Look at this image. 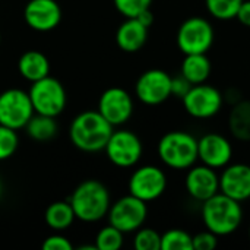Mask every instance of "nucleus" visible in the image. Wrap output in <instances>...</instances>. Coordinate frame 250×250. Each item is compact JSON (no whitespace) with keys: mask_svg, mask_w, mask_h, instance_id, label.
<instances>
[{"mask_svg":"<svg viewBox=\"0 0 250 250\" xmlns=\"http://www.w3.org/2000/svg\"><path fill=\"white\" fill-rule=\"evenodd\" d=\"M239 22L245 26L250 28V0H243L239 12H237V16Z\"/></svg>","mask_w":250,"mask_h":250,"instance_id":"473e14b6","label":"nucleus"},{"mask_svg":"<svg viewBox=\"0 0 250 250\" xmlns=\"http://www.w3.org/2000/svg\"><path fill=\"white\" fill-rule=\"evenodd\" d=\"M25 23L37 32H48L59 26L62 9L56 0H29L23 9Z\"/></svg>","mask_w":250,"mask_h":250,"instance_id":"4468645a","label":"nucleus"},{"mask_svg":"<svg viewBox=\"0 0 250 250\" xmlns=\"http://www.w3.org/2000/svg\"><path fill=\"white\" fill-rule=\"evenodd\" d=\"M133 248L136 250H161V234L148 227H141L135 231Z\"/></svg>","mask_w":250,"mask_h":250,"instance_id":"bb28decb","label":"nucleus"},{"mask_svg":"<svg viewBox=\"0 0 250 250\" xmlns=\"http://www.w3.org/2000/svg\"><path fill=\"white\" fill-rule=\"evenodd\" d=\"M192 85L204 83L211 73V62L207 57V53L198 54H185L180 72Z\"/></svg>","mask_w":250,"mask_h":250,"instance_id":"aec40b11","label":"nucleus"},{"mask_svg":"<svg viewBox=\"0 0 250 250\" xmlns=\"http://www.w3.org/2000/svg\"><path fill=\"white\" fill-rule=\"evenodd\" d=\"M41 248L42 250H73V245L67 237L60 234V231H56L42 242Z\"/></svg>","mask_w":250,"mask_h":250,"instance_id":"7c9ffc66","label":"nucleus"},{"mask_svg":"<svg viewBox=\"0 0 250 250\" xmlns=\"http://www.w3.org/2000/svg\"><path fill=\"white\" fill-rule=\"evenodd\" d=\"M212 42L214 28L201 16L186 19L177 31V45L183 54L207 53L212 47Z\"/></svg>","mask_w":250,"mask_h":250,"instance_id":"1a4fd4ad","label":"nucleus"},{"mask_svg":"<svg viewBox=\"0 0 250 250\" xmlns=\"http://www.w3.org/2000/svg\"><path fill=\"white\" fill-rule=\"evenodd\" d=\"M104 151L111 164L120 168H129L139 163L144 146L136 133L127 129H119L113 130Z\"/></svg>","mask_w":250,"mask_h":250,"instance_id":"6e6552de","label":"nucleus"},{"mask_svg":"<svg viewBox=\"0 0 250 250\" xmlns=\"http://www.w3.org/2000/svg\"><path fill=\"white\" fill-rule=\"evenodd\" d=\"M18 130L0 125V161H6L18 149L19 145V136L16 133Z\"/></svg>","mask_w":250,"mask_h":250,"instance_id":"cd10ccee","label":"nucleus"},{"mask_svg":"<svg viewBox=\"0 0 250 250\" xmlns=\"http://www.w3.org/2000/svg\"><path fill=\"white\" fill-rule=\"evenodd\" d=\"M148 217V207L146 202L141 201L133 195H126L111 204L107 218L108 224L119 229L120 231L133 233L144 227Z\"/></svg>","mask_w":250,"mask_h":250,"instance_id":"423d86ee","label":"nucleus"},{"mask_svg":"<svg viewBox=\"0 0 250 250\" xmlns=\"http://www.w3.org/2000/svg\"><path fill=\"white\" fill-rule=\"evenodd\" d=\"M0 42H1V34H0Z\"/></svg>","mask_w":250,"mask_h":250,"instance_id":"c9c22d12","label":"nucleus"},{"mask_svg":"<svg viewBox=\"0 0 250 250\" xmlns=\"http://www.w3.org/2000/svg\"><path fill=\"white\" fill-rule=\"evenodd\" d=\"M125 233L108 224L103 227L95 236V246L98 250H119L123 246Z\"/></svg>","mask_w":250,"mask_h":250,"instance_id":"a878e982","label":"nucleus"},{"mask_svg":"<svg viewBox=\"0 0 250 250\" xmlns=\"http://www.w3.org/2000/svg\"><path fill=\"white\" fill-rule=\"evenodd\" d=\"M243 0H205L208 12L220 21H230L237 16Z\"/></svg>","mask_w":250,"mask_h":250,"instance_id":"b1692460","label":"nucleus"},{"mask_svg":"<svg viewBox=\"0 0 250 250\" xmlns=\"http://www.w3.org/2000/svg\"><path fill=\"white\" fill-rule=\"evenodd\" d=\"M135 94L146 105H160L171 97V76L161 69H149L138 78Z\"/></svg>","mask_w":250,"mask_h":250,"instance_id":"f8f14e48","label":"nucleus"},{"mask_svg":"<svg viewBox=\"0 0 250 250\" xmlns=\"http://www.w3.org/2000/svg\"><path fill=\"white\" fill-rule=\"evenodd\" d=\"M127 188L130 195L148 204L158 199L166 192L167 177L157 166H142L132 173Z\"/></svg>","mask_w":250,"mask_h":250,"instance_id":"9b49d317","label":"nucleus"},{"mask_svg":"<svg viewBox=\"0 0 250 250\" xmlns=\"http://www.w3.org/2000/svg\"><path fill=\"white\" fill-rule=\"evenodd\" d=\"M161 250H193V237L185 230H168L161 234Z\"/></svg>","mask_w":250,"mask_h":250,"instance_id":"393cba45","label":"nucleus"},{"mask_svg":"<svg viewBox=\"0 0 250 250\" xmlns=\"http://www.w3.org/2000/svg\"><path fill=\"white\" fill-rule=\"evenodd\" d=\"M44 220L53 231H64L73 224L76 215L69 201H57L47 207Z\"/></svg>","mask_w":250,"mask_h":250,"instance_id":"412c9836","label":"nucleus"},{"mask_svg":"<svg viewBox=\"0 0 250 250\" xmlns=\"http://www.w3.org/2000/svg\"><path fill=\"white\" fill-rule=\"evenodd\" d=\"M1 193H3V185H1V180H0V198H1Z\"/></svg>","mask_w":250,"mask_h":250,"instance_id":"f704fd0d","label":"nucleus"},{"mask_svg":"<svg viewBox=\"0 0 250 250\" xmlns=\"http://www.w3.org/2000/svg\"><path fill=\"white\" fill-rule=\"evenodd\" d=\"M182 101L189 116L195 119H211L221 110L224 98L215 86L204 82L193 85Z\"/></svg>","mask_w":250,"mask_h":250,"instance_id":"9d476101","label":"nucleus"},{"mask_svg":"<svg viewBox=\"0 0 250 250\" xmlns=\"http://www.w3.org/2000/svg\"><path fill=\"white\" fill-rule=\"evenodd\" d=\"M114 126H111L98 110H88L78 114L69 127V138L75 148L83 152L104 151Z\"/></svg>","mask_w":250,"mask_h":250,"instance_id":"f257e3e1","label":"nucleus"},{"mask_svg":"<svg viewBox=\"0 0 250 250\" xmlns=\"http://www.w3.org/2000/svg\"><path fill=\"white\" fill-rule=\"evenodd\" d=\"M35 114L29 94L19 88H9L0 92V125L15 130L25 129Z\"/></svg>","mask_w":250,"mask_h":250,"instance_id":"0eeeda50","label":"nucleus"},{"mask_svg":"<svg viewBox=\"0 0 250 250\" xmlns=\"http://www.w3.org/2000/svg\"><path fill=\"white\" fill-rule=\"evenodd\" d=\"M18 72L28 82H37L50 75L48 57L42 51L28 50L18 60Z\"/></svg>","mask_w":250,"mask_h":250,"instance_id":"6ab92c4d","label":"nucleus"},{"mask_svg":"<svg viewBox=\"0 0 250 250\" xmlns=\"http://www.w3.org/2000/svg\"><path fill=\"white\" fill-rule=\"evenodd\" d=\"M98 111L111 126L117 127L132 117L133 100L126 89L111 86L101 94L98 100Z\"/></svg>","mask_w":250,"mask_h":250,"instance_id":"ddd939ff","label":"nucleus"},{"mask_svg":"<svg viewBox=\"0 0 250 250\" xmlns=\"http://www.w3.org/2000/svg\"><path fill=\"white\" fill-rule=\"evenodd\" d=\"M160 160L173 170H188L195 166L198 158V139L183 130L166 133L158 142Z\"/></svg>","mask_w":250,"mask_h":250,"instance_id":"20e7f679","label":"nucleus"},{"mask_svg":"<svg viewBox=\"0 0 250 250\" xmlns=\"http://www.w3.org/2000/svg\"><path fill=\"white\" fill-rule=\"evenodd\" d=\"M185 188L190 198L198 202H205L220 192V176L215 168L205 164L193 166L186 174Z\"/></svg>","mask_w":250,"mask_h":250,"instance_id":"dca6fc26","label":"nucleus"},{"mask_svg":"<svg viewBox=\"0 0 250 250\" xmlns=\"http://www.w3.org/2000/svg\"><path fill=\"white\" fill-rule=\"evenodd\" d=\"M113 3L125 18H136L141 12L151 7L152 0H113Z\"/></svg>","mask_w":250,"mask_h":250,"instance_id":"c85d7f7f","label":"nucleus"},{"mask_svg":"<svg viewBox=\"0 0 250 250\" xmlns=\"http://www.w3.org/2000/svg\"><path fill=\"white\" fill-rule=\"evenodd\" d=\"M69 202L75 211L76 220L82 223H97L107 217L111 207L110 192L100 180H85L76 186Z\"/></svg>","mask_w":250,"mask_h":250,"instance_id":"f03ea898","label":"nucleus"},{"mask_svg":"<svg viewBox=\"0 0 250 250\" xmlns=\"http://www.w3.org/2000/svg\"><path fill=\"white\" fill-rule=\"evenodd\" d=\"M249 239H250V227H249Z\"/></svg>","mask_w":250,"mask_h":250,"instance_id":"e433bc0d","label":"nucleus"},{"mask_svg":"<svg viewBox=\"0 0 250 250\" xmlns=\"http://www.w3.org/2000/svg\"><path fill=\"white\" fill-rule=\"evenodd\" d=\"M148 40V28L136 18H126V21L117 28L116 42L120 50L126 53L139 51Z\"/></svg>","mask_w":250,"mask_h":250,"instance_id":"a211bd4d","label":"nucleus"},{"mask_svg":"<svg viewBox=\"0 0 250 250\" xmlns=\"http://www.w3.org/2000/svg\"><path fill=\"white\" fill-rule=\"evenodd\" d=\"M198 158L211 168H224L233 158V146L226 136L207 133L198 139Z\"/></svg>","mask_w":250,"mask_h":250,"instance_id":"2eb2a0df","label":"nucleus"},{"mask_svg":"<svg viewBox=\"0 0 250 250\" xmlns=\"http://www.w3.org/2000/svg\"><path fill=\"white\" fill-rule=\"evenodd\" d=\"M202 221L207 230L220 236L233 234L243 221V209L239 201L218 192L202 202Z\"/></svg>","mask_w":250,"mask_h":250,"instance_id":"7ed1b4c3","label":"nucleus"},{"mask_svg":"<svg viewBox=\"0 0 250 250\" xmlns=\"http://www.w3.org/2000/svg\"><path fill=\"white\" fill-rule=\"evenodd\" d=\"M229 129L236 139L250 141V100H240L233 105L229 116Z\"/></svg>","mask_w":250,"mask_h":250,"instance_id":"4be33fe9","label":"nucleus"},{"mask_svg":"<svg viewBox=\"0 0 250 250\" xmlns=\"http://www.w3.org/2000/svg\"><path fill=\"white\" fill-rule=\"evenodd\" d=\"M25 130L31 139L38 141V142H45V141L53 139L57 135L59 126L56 122V117L35 113L31 117V120L26 123Z\"/></svg>","mask_w":250,"mask_h":250,"instance_id":"5701e85b","label":"nucleus"},{"mask_svg":"<svg viewBox=\"0 0 250 250\" xmlns=\"http://www.w3.org/2000/svg\"><path fill=\"white\" fill-rule=\"evenodd\" d=\"M136 19H139V22L144 23L146 28H149V26L154 23V13L151 12V9H146V10L141 12V13L136 16Z\"/></svg>","mask_w":250,"mask_h":250,"instance_id":"72a5a7b5","label":"nucleus"},{"mask_svg":"<svg viewBox=\"0 0 250 250\" xmlns=\"http://www.w3.org/2000/svg\"><path fill=\"white\" fill-rule=\"evenodd\" d=\"M34 111L44 116L57 117L63 113L67 104V94L60 81L53 76H45L31 83L28 91Z\"/></svg>","mask_w":250,"mask_h":250,"instance_id":"39448f33","label":"nucleus"},{"mask_svg":"<svg viewBox=\"0 0 250 250\" xmlns=\"http://www.w3.org/2000/svg\"><path fill=\"white\" fill-rule=\"evenodd\" d=\"M220 192L229 198L243 202L250 198V166L229 164L220 176Z\"/></svg>","mask_w":250,"mask_h":250,"instance_id":"f3484780","label":"nucleus"},{"mask_svg":"<svg viewBox=\"0 0 250 250\" xmlns=\"http://www.w3.org/2000/svg\"><path fill=\"white\" fill-rule=\"evenodd\" d=\"M193 85L180 73L179 76H174L171 78V95L174 97H179L180 100L190 91Z\"/></svg>","mask_w":250,"mask_h":250,"instance_id":"2f4dec72","label":"nucleus"},{"mask_svg":"<svg viewBox=\"0 0 250 250\" xmlns=\"http://www.w3.org/2000/svg\"><path fill=\"white\" fill-rule=\"evenodd\" d=\"M218 246V236L212 231H201L193 236V250H212Z\"/></svg>","mask_w":250,"mask_h":250,"instance_id":"c756f323","label":"nucleus"}]
</instances>
